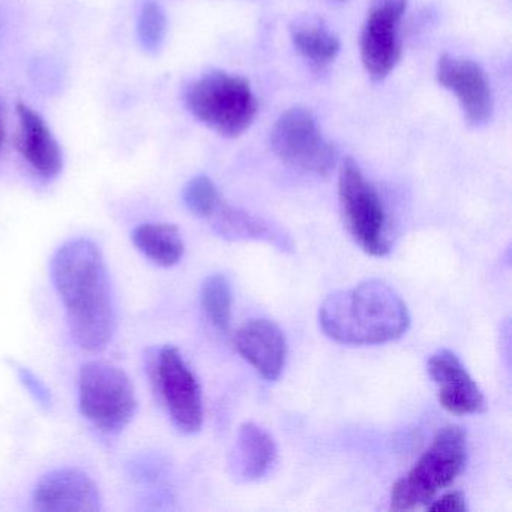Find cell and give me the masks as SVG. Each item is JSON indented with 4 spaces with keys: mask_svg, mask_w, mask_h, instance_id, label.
Returning a JSON list of instances; mask_svg holds the SVG:
<instances>
[{
    "mask_svg": "<svg viewBox=\"0 0 512 512\" xmlns=\"http://www.w3.org/2000/svg\"><path fill=\"white\" fill-rule=\"evenodd\" d=\"M323 334L347 346H376L406 334L410 314L406 302L388 284L364 281L332 293L319 310Z\"/></svg>",
    "mask_w": 512,
    "mask_h": 512,
    "instance_id": "7a4b0ae2",
    "label": "cell"
},
{
    "mask_svg": "<svg viewBox=\"0 0 512 512\" xmlns=\"http://www.w3.org/2000/svg\"><path fill=\"white\" fill-rule=\"evenodd\" d=\"M167 16L157 0H145L137 19V38L146 53L160 52L166 41Z\"/></svg>",
    "mask_w": 512,
    "mask_h": 512,
    "instance_id": "ffe728a7",
    "label": "cell"
},
{
    "mask_svg": "<svg viewBox=\"0 0 512 512\" xmlns=\"http://www.w3.org/2000/svg\"><path fill=\"white\" fill-rule=\"evenodd\" d=\"M191 115L223 137H239L256 119L259 101L241 76L214 71L194 80L184 95Z\"/></svg>",
    "mask_w": 512,
    "mask_h": 512,
    "instance_id": "277c9868",
    "label": "cell"
},
{
    "mask_svg": "<svg viewBox=\"0 0 512 512\" xmlns=\"http://www.w3.org/2000/svg\"><path fill=\"white\" fill-rule=\"evenodd\" d=\"M79 406L97 430L118 434L136 415V391L127 373L116 365L86 362L80 370Z\"/></svg>",
    "mask_w": 512,
    "mask_h": 512,
    "instance_id": "5b68a950",
    "label": "cell"
},
{
    "mask_svg": "<svg viewBox=\"0 0 512 512\" xmlns=\"http://www.w3.org/2000/svg\"><path fill=\"white\" fill-rule=\"evenodd\" d=\"M185 206L196 217L208 218L221 206V197L217 187L208 176H196L185 185L182 193Z\"/></svg>",
    "mask_w": 512,
    "mask_h": 512,
    "instance_id": "44dd1931",
    "label": "cell"
},
{
    "mask_svg": "<svg viewBox=\"0 0 512 512\" xmlns=\"http://www.w3.org/2000/svg\"><path fill=\"white\" fill-rule=\"evenodd\" d=\"M17 374H19L20 382L25 385L29 394L35 398L37 403L44 407L52 406V395H50L49 389L44 386V383L29 368L17 367Z\"/></svg>",
    "mask_w": 512,
    "mask_h": 512,
    "instance_id": "7402d4cb",
    "label": "cell"
},
{
    "mask_svg": "<svg viewBox=\"0 0 512 512\" xmlns=\"http://www.w3.org/2000/svg\"><path fill=\"white\" fill-rule=\"evenodd\" d=\"M200 299L209 322L218 331L226 332L232 322V287L229 280L221 274L206 278L202 284Z\"/></svg>",
    "mask_w": 512,
    "mask_h": 512,
    "instance_id": "d6986e66",
    "label": "cell"
},
{
    "mask_svg": "<svg viewBox=\"0 0 512 512\" xmlns=\"http://www.w3.org/2000/svg\"><path fill=\"white\" fill-rule=\"evenodd\" d=\"M20 121L19 151L44 181H53L64 169V154L46 121L26 104H17Z\"/></svg>",
    "mask_w": 512,
    "mask_h": 512,
    "instance_id": "5bb4252c",
    "label": "cell"
},
{
    "mask_svg": "<svg viewBox=\"0 0 512 512\" xmlns=\"http://www.w3.org/2000/svg\"><path fill=\"white\" fill-rule=\"evenodd\" d=\"M466 463V431L458 425H446L415 466L395 482L391 490V509L412 511L427 506L460 476Z\"/></svg>",
    "mask_w": 512,
    "mask_h": 512,
    "instance_id": "3957f363",
    "label": "cell"
},
{
    "mask_svg": "<svg viewBox=\"0 0 512 512\" xmlns=\"http://www.w3.org/2000/svg\"><path fill=\"white\" fill-rule=\"evenodd\" d=\"M271 148L287 166L313 176H328L337 164V148L323 136L304 107L287 109L271 131Z\"/></svg>",
    "mask_w": 512,
    "mask_h": 512,
    "instance_id": "52a82bcc",
    "label": "cell"
},
{
    "mask_svg": "<svg viewBox=\"0 0 512 512\" xmlns=\"http://www.w3.org/2000/svg\"><path fill=\"white\" fill-rule=\"evenodd\" d=\"M149 376L173 425L194 434L203 425V398L199 380L176 347L164 346L149 356Z\"/></svg>",
    "mask_w": 512,
    "mask_h": 512,
    "instance_id": "ba28073f",
    "label": "cell"
},
{
    "mask_svg": "<svg viewBox=\"0 0 512 512\" xmlns=\"http://www.w3.org/2000/svg\"><path fill=\"white\" fill-rule=\"evenodd\" d=\"M428 374L437 385L439 403L454 415H473L485 409V398L469 371L451 350H437L428 359Z\"/></svg>",
    "mask_w": 512,
    "mask_h": 512,
    "instance_id": "7c38bea8",
    "label": "cell"
},
{
    "mask_svg": "<svg viewBox=\"0 0 512 512\" xmlns=\"http://www.w3.org/2000/svg\"><path fill=\"white\" fill-rule=\"evenodd\" d=\"M290 40L296 52L317 68L332 64L341 49L337 35L319 22L296 23L290 31Z\"/></svg>",
    "mask_w": 512,
    "mask_h": 512,
    "instance_id": "ac0fdd59",
    "label": "cell"
},
{
    "mask_svg": "<svg viewBox=\"0 0 512 512\" xmlns=\"http://www.w3.org/2000/svg\"><path fill=\"white\" fill-rule=\"evenodd\" d=\"M134 245L157 265L169 268L181 262L185 245L178 227L164 223H145L133 230Z\"/></svg>",
    "mask_w": 512,
    "mask_h": 512,
    "instance_id": "e0dca14e",
    "label": "cell"
},
{
    "mask_svg": "<svg viewBox=\"0 0 512 512\" xmlns=\"http://www.w3.org/2000/svg\"><path fill=\"white\" fill-rule=\"evenodd\" d=\"M32 503L35 511L41 512H98L103 509L97 482L74 467L44 475L35 485Z\"/></svg>",
    "mask_w": 512,
    "mask_h": 512,
    "instance_id": "8fae6325",
    "label": "cell"
},
{
    "mask_svg": "<svg viewBox=\"0 0 512 512\" xmlns=\"http://www.w3.org/2000/svg\"><path fill=\"white\" fill-rule=\"evenodd\" d=\"M4 139H5L4 119H2V110H0V149H2V145H4Z\"/></svg>",
    "mask_w": 512,
    "mask_h": 512,
    "instance_id": "cb8c5ba5",
    "label": "cell"
},
{
    "mask_svg": "<svg viewBox=\"0 0 512 512\" xmlns=\"http://www.w3.org/2000/svg\"><path fill=\"white\" fill-rule=\"evenodd\" d=\"M338 199L344 224L353 241L370 256L385 257L391 251L386 211L376 188L352 158H346L341 164Z\"/></svg>",
    "mask_w": 512,
    "mask_h": 512,
    "instance_id": "8992f818",
    "label": "cell"
},
{
    "mask_svg": "<svg viewBox=\"0 0 512 512\" xmlns=\"http://www.w3.org/2000/svg\"><path fill=\"white\" fill-rule=\"evenodd\" d=\"M427 509L430 512H464L467 511L466 496L461 491H451L431 500Z\"/></svg>",
    "mask_w": 512,
    "mask_h": 512,
    "instance_id": "603a6c76",
    "label": "cell"
},
{
    "mask_svg": "<svg viewBox=\"0 0 512 512\" xmlns=\"http://www.w3.org/2000/svg\"><path fill=\"white\" fill-rule=\"evenodd\" d=\"M239 355L269 382L280 379L287 358L283 331L271 320L254 319L245 323L235 335Z\"/></svg>",
    "mask_w": 512,
    "mask_h": 512,
    "instance_id": "4fadbf2b",
    "label": "cell"
},
{
    "mask_svg": "<svg viewBox=\"0 0 512 512\" xmlns=\"http://www.w3.org/2000/svg\"><path fill=\"white\" fill-rule=\"evenodd\" d=\"M212 217V227L221 238L229 241L265 242L283 253L295 250V242L286 230L244 209L221 205Z\"/></svg>",
    "mask_w": 512,
    "mask_h": 512,
    "instance_id": "2e32d148",
    "label": "cell"
},
{
    "mask_svg": "<svg viewBox=\"0 0 512 512\" xmlns=\"http://www.w3.org/2000/svg\"><path fill=\"white\" fill-rule=\"evenodd\" d=\"M407 0H373L361 32V61L365 73L382 82L401 58L400 25Z\"/></svg>",
    "mask_w": 512,
    "mask_h": 512,
    "instance_id": "9c48e42d",
    "label": "cell"
},
{
    "mask_svg": "<svg viewBox=\"0 0 512 512\" xmlns=\"http://www.w3.org/2000/svg\"><path fill=\"white\" fill-rule=\"evenodd\" d=\"M277 452L275 440L268 431L254 422H244L230 454L232 475L242 482L265 478L277 461Z\"/></svg>",
    "mask_w": 512,
    "mask_h": 512,
    "instance_id": "9a60e30c",
    "label": "cell"
},
{
    "mask_svg": "<svg viewBox=\"0 0 512 512\" xmlns=\"http://www.w3.org/2000/svg\"><path fill=\"white\" fill-rule=\"evenodd\" d=\"M436 79L455 95L470 125L479 127L490 121L493 92L481 65L470 59L442 55L437 61Z\"/></svg>",
    "mask_w": 512,
    "mask_h": 512,
    "instance_id": "30bf717a",
    "label": "cell"
},
{
    "mask_svg": "<svg viewBox=\"0 0 512 512\" xmlns=\"http://www.w3.org/2000/svg\"><path fill=\"white\" fill-rule=\"evenodd\" d=\"M52 278L74 341L88 352L106 349L116 332V302L109 269L91 239L62 244L52 259Z\"/></svg>",
    "mask_w": 512,
    "mask_h": 512,
    "instance_id": "6da1fadb",
    "label": "cell"
}]
</instances>
